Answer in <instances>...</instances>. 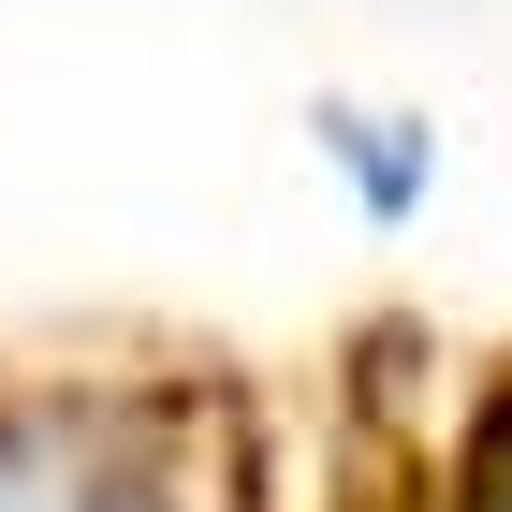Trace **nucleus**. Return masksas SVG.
<instances>
[{"mask_svg":"<svg viewBox=\"0 0 512 512\" xmlns=\"http://www.w3.org/2000/svg\"><path fill=\"white\" fill-rule=\"evenodd\" d=\"M337 147H352L366 205H381V220H410V191H425V132H352V118H337Z\"/></svg>","mask_w":512,"mask_h":512,"instance_id":"nucleus-1","label":"nucleus"},{"mask_svg":"<svg viewBox=\"0 0 512 512\" xmlns=\"http://www.w3.org/2000/svg\"><path fill=\"white\" fill-rule=\"evenodd\" d=\"M0 512H30V498H0Z\"/></svg>","mask_w":512,"mask_h":512,"instance_id":"nucleus-2","label":"nucleus"}]
</instances>
